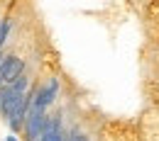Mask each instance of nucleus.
<instances>
[{
	"instance_id": "1",
	"label": "nucleus",
	"mask_w": 159,
	"mask_h": 141,
	"mask_svg": "<svg viewBox=\"0 0 159 141\" xmlns=\"http://www.w3.org/2000/svg\"><path fill=\"white\" fill-rule=\"evenodd\" d=\"M27 85H30V78L22 73L17 76L12 83H7V85H2L0 88V114L7 119L10 117V112L15 110V105L22 100V95L27 93Z\"/></svg>"
},
{
	"instance_id": "2",
	"label": "nucleus",
	"mask_w": 159,
	"mask_h": 141,
	"mask_svg": "<svg viewBox=\"0 0 159 141\" xmlns=\"http://www.w3.org/2000/svg\"><path fill=\"white\" fill-rule=\"evenodd\" d=\"M47 122H49L47 110L30 107V114H27L25 126H22V131H25V139H27V141H39L42 131H44V126H47Z\"/></svg>"
},
{
	"instance_id": "3",
	"label": "nucleus",
	"mask_w": 159,
	"mask_h": 141,
	"mask_svg": "<svg viewBox=\"0 0 159 141\" xmlns=\"http://www.w3.org/2000/svg\"><path fill=\"white\" fill-rule=\"evenodd\" d=\"M59 95V78H49L47 83H42L39 88H34V97H32V107L37 110H49L54 100Z\"/></svg>"
},
{
	"instance_id": "4",
	"label": "nucleus",
	"mask_w": 159,
	"mask_h": 141,
	"mask_svg": "<svg viewBox=\"0 0 159 141\" xmlns=\"http://www.w3.org/2000/svg\"><path fill=\"white\" fill-rule=\"evenodd\" d=\"M32 97H34V90H27V93L22 95V100L15 105V110L10 112L7 124H10V131H12V134H15V131H22L25 119H27V114H30V107H32Z\"/></svg>"
},
{
	"instance_id": "5",
	"label": "nucleus",
	"mask_w": 159,
	"mask_h": 141,
	"mask_svg": "<svg viewBox=\"0 0 159 141\" xmlns=\"http://www.w3.org/2000/svg\"><path fill=\"white\" fill-rule=\"evenodd\" d=\"M22 73H25V61L20 56H5L0 61V88L7 85V83H12Z\"/></svg>"
},
{
	"instance_id": "6",
	"label": "nucleus",
	"mask_w": 159,
	"mask_h": 141,
	"mask_svg": "<svg viewBox=\"0 0 159 141\" xmlns=\"http://www.w3.org/2000/svg\"><path fill=\"white\" fill-rule=\"evenodd\" d=\"M39 141H66V134H64V126H61V117H49L44 131H42Z\"/></svg>"
},
{
	"instance_id": "7",
	"label": "nucleus",
	"mask_w": 159,
	"mask_h": 141,
	"mask_svg": "<svg viewBox=\"0 0 159 141\" xmlns=\"http://www.w3.org/2000/svg\"><path fill=\"white\" fill-rule=\"evenodd\" d=\"M10 29H12V20H10V17H2V20H0V49L5 46V41L10 37Z\"/></svg>"
},
{
	"instance_id": "8",
	"label": "nucleus",
	"mask_w": 159,
	"mask_h": 141,
	"mask_svg": "<svg viewBox=\"0 0 159 141\" xmlns=\"http://www.w3.org/2000/svg\"><path fill=\"white\" fill-rule=\"evenodd\" d=\"M149 17L159 22V0H152V5H149Z\"/></svg>"
},
{
	"instance_id": "9",
	"label": "nucleus",
	"mask_w": 159,
	"mask_h": 141,
	"mask_svg": "<svg viewBox=\"0 0 159 141\" xmlns=\"http://www.w3.org/2000/svg\"><path fill=\"white\" fill-rule=\"evenodd\" d=\"M5 141H17V136H12V134H10V136H7Z\"/></svg>"
},
{
	"instance_id": "10",
	"label": "nucleus",
	"mask_w": 159,
	"mask_h": 141,
	"mask_svg": "<svg viewBox=\"0 0 159 141\" xmlns=\"http://www.w3.org/2000/svg\"><path fill=\"white\" fill-rule=\"evenodd\" d=\"M2 59H5V54H2V49H0V61H2Z\"/></svg>"
},
{
	"instance_id": "11",
	"label": "nucleus",
	"mask_w": 159,
	"mask_h": 141,
	"mask_svg": "<svg viewBox=\"0 0 159 141\" xmlns=\"http://www.w3.org/2000/svg\"><path fill=\"white\" fill-rule=\"evenodd\" d=\"M66 141H71V136H66Z\"/></svg>"
}]
</instances>
